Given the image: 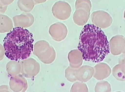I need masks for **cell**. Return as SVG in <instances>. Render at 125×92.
<instances>
[{
	"instance_id": "6da1fadb",
	"label": "cell",
	"mask_w": 125,
	"mask_h": 92,
	"mask_svg": "<svg viewBox=\"0 0 125 92\" xmlns=\"http://www.w3.org/2000/svg\"><path fill=\"white\" fill-rule=\"evenodd\" d=\"M79 40L78 48L86 61L100 62L110 53L107 36L94 25L89 24L84 26L80 33Z\"/></svg>"
},
{
	"instance_id": "7a4b0ae2",
	"label": "cell",
	"mask_w": 125,
	"mask_h": 92,
	"mask_svg": "<svg viewBox=\"0 0 125 92\" xmlns=\"http://www.w3.org/2000/svg\"><path fill=\"white\" fill-rule=\"evenodd\" d=\"M33 34L26 29L15 27L4 40L5 54L12 61H19L28 58L33 51Z\"/></svg>"
},
{
	"instance_id": "3957f363",
	"label": "cell",
	"mask_w": 125,
	"mask_h": 92,
	"mask_svg": "<svg viewBox=\"0 0 125 92\" xmlns=\"http://www.w3.org/2000/svg\"><path fill=\"white\" fill-rule=\"evenodd\" d=\"M34 55L37 56L42 62L49 64L53 62L51 58L52 53L55 52L53 47L45 41L41 40L36 42L34 47Z\"/></svg>"
},
{
	"instance_id": "277c9868",
	"label": "cell",
	"mask_w": 125,
	"mask_h": 92,
	"mask_svg": "<svg viewBox=\"0 0 125 92\" xmlns=\"http://www.w3.org/2000/svg\"><path fill=\"white\" fill-rule=\"evenodd\" d=\"M21 73L28 78L34 77L39 73L40 66L39 64L34 59L30 58L21 61Z\"/></svg>"
},
{
	"instance_id": "5b68a950",
	"label": "cell",
	"mask_w": 125,
	"mask_h": 92,
	"mask_svg": "<svg viewBox=\"0 0 125 92\" xmlns=\"http://www.w3.org/2000/svg\"><path fill=\"white\" fill-rule=\"evenodd\" d=\"M13 20L16 27H29L32 25L34 21L33 16L30 13H23L16 15L13 17Z\"/></svg>"
},
{
	"instance_id": "8992f818",
	"label": "cell",
	"mask_w": 125,
	"mask_h": 92,
	"mask_svg": "<svg viewBox=\"0 0 125 92\" xmlns=\"http://www.w3.org/2000/svg\"><path fill=\"white\" fill-rule=\"evenodd\" d=\"M7 71L9 75L14 76L21 72V66L18 62L11 61L7 64Z\"/></svg>"
}]
</instances>
